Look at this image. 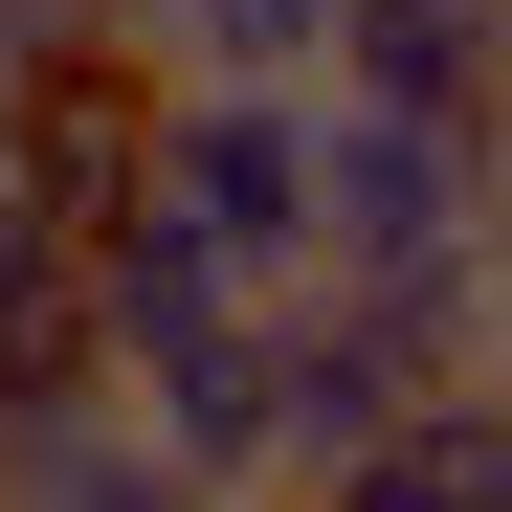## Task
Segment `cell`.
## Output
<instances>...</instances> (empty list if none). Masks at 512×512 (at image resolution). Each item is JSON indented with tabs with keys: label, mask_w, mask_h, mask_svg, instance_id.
Returning <instances> with one entry per match:
<instances>
[{
	"label": "cell",
	"mask_w": 512,
	"mask_h": 512,
	"mask_svg": "<svg viewBox=\"0 0 512 512\" xmlns=\"http://www.w3.org/2000/svg\"><path fill=\"white\" fill-rule=\"evenodd\" d=\"M468 334L512 357V90H490V201H468Z\"/></svg>",
	"instance_id": "obj_10"
},
{
	"label": "cell",
	"mask_w": 512,
	"mask_h": 512,
	"mask_svg": "<svg viewBox=\"0 0 512 512\" xmlns=\"http://www.w3.org/2000/svg\"><path fill=\"white\" fill-rule=\"evenodd\" d=\"M90 357L134 379V423H156V468H179V490H268V290L201 268L156 201L90 223Z\"/></svg>",
	"instance_id": "obj_1"
},
{
	"label": "cell",
	"mask_w": 512,
	"mask_h": 512,
	"mask_svg": "<svg viewBox=\"0 0 512 512\" xmlns=\"http://www.w3.org/2000/svg\"><path fill=\"white\" fill-rule=\"evenodd\" d=\"M179 468H156V423L112 357H67V379H0V512H156Z\"/></svg>",
	"instance_id": "obj_5"
},
{
	"label": "cell",
	"mask_w": 512,
	"mask_h": 512,
	"mask_svg": "<svg viewBox=\"0 0 512 512\" xmlns=\"http://www.w3.org/2000/svg\"><path fill=\"white\" fill-rule=\"evenodd\" d=\"M334 0H156V67H312Z\"/></svg>",
	"instance_id": "obj_9"
},
{
	"label": "cell",
	"mask_w": 512,
	"mask_h": 512,
	"mask_svg": "<svg viewBox=\"0 0 512 512\" xmlns=\"http://www.w3.org/2000/svg\"><path fill=\"white\" fill-rule=\"evenodd\" d=\"M134 201L179 223L201 268L290 290V268H312V67H156V156H134Z\"/></svg>",
	"instance_id": "obj_2"
},
{
	"label": "cell",
	"mask_w": 512,
	"mask_h": 512,
	"mask_svg": "<svg viewBox=\"0 0 512 512\" xmlns=\"http://www.w3.org/2000/svg\"><path fill=\"white\" fill-rule=\"evenodd\" d=\"M334 90H401V112H490L512 90V0H334Z\"/></svg>",
	"instance_id": "obj_7"
},
{
	"label": "cell",
	"mask_w": 512,
	"mask_h": 512,
	"mask_svg": "<svg viewBox=\"0 0 512 512\" xmlns=\"http://www.w3.org/2000/svg\"><path fill=\"white\" fill-rule=\"evenodd\" d=\"M90 357V223L0 179V379H67Z\"/></svg>",
	"instance_id": "obj_8"
},
{
	"label": "cell",
	"mask_w": 512,
	"mask_h": 512,
	"mask_svg": "<svg viewBox=\"0 0 512 512\" xmlns=\"http://www.w3.org/2000/svg\"><path fill=\"white\" fill-rule=\"evenodd\" d=\"M334 490H357V512H512V379H490V357H468V379H423Z\"/></svg>",
	"instance_id": "obj_6"
},
{
	"label": "cell",
	"mask_w": 512,
	"mask_h": 512,
	"mask_svg": "<svg viewBox=\"0 0 512 512\" xmlns=\"http://www.w3.org/2000/svg\"><path fill=\"white\" fill-rule=\"evenodd\" d=\"M134 156H156V45H23V67H0V179H23V201L112 223Z\"/></svg>",
	"instance_id": "obj_4"
},
{
	"label": "cell",
	"mask_w": 512,
	"mask_h": 512,
	"mask_svg": "<svg viewBox=\"0 0 512 512\" xmlns=\"http://www.w3.org/2000/svg\"><path fill=\"white\" fill-rule=\"evenodd\" d=\"M468 201H490V112H401V90L312 67V268L468 290Z\"/></svg>",
	"instance_id": "obj_3"
}]
</instances>
